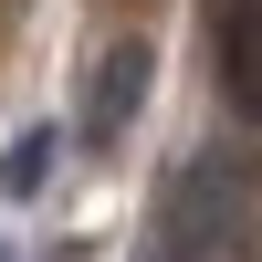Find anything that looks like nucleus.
Here are the masks:
<instances>
[{"label": "nucleus", "mask_w": 262, "mask_h": 262, "mask_svg": "<svg viewBox=\"0 0 262 262\" xmlns=\"http://www.w3.org/2000/svg\"><path fill=\"white\" fill-rule=\"evenodd\" d=\"M221 84L242 116H262V0H221Z\"/></svg>", "instance_id": "nucleus-3"}, {"label": "nucleus", "mask_w": 262, "mask_h": 262, "mask_svg": "<svg viewBox=\"0 0 262 262\" xmlns=\"http://www.w3.org/2000/svg\"><path fill=\"white\" fill-rule=\"evenodd\" d=\"M53 262H74V252H53Z\"/></svg>", "instance_id": "nucleus-5"}, {"label": "nucleus", "mask_w": 262, "mask_h": 262, "mask_svg": "<svg viewBox=\"0 0 262 262\" xmlns=\"http://www.w3.org/2000/svg\"><path fill=\"white\" fill-rule=\"evenodd\" d=\"M0 262H11V252H0Z\"/></svg>", "instance_id": "nucleus-6"}, {"label": "nucleus", "mask_w": 262, "mask_h": 262, "mask_svg": "<svg viewBox=\"0 0 262 262\" xmlns=\"http://www.w3.org/2000/svg\"><path fill=\"white\" fill-rule=\"evenodd\" d=\"M147 63H158L147 42H116V53L95 63V84H84V137H95V147H116L126 126H137V105H147Z\"/></svg>", "instance_id": "nucleus-2"}, {"label": "nucleus", "mask_w": 262, "mask_h": 262, "mask_svg": "<svg viewBox=\"0 0 262 262\" xmlns=\"http://www.w3.org/2000/svg\"><path fill=\"white\" fill-rule=\"evenodd\" d=\"M42 179H53V126H21V137L0 147V189H11V200H32Z\"/></svg>", "instance_id": "nucleus-4"}, {"label": "nucleus", "mask_w": 262, "mask_h": 262, "mask_svg": "<svg viewBox=\"0 0 262 262\" xmlns=\"http://www.w3.org/2000/svg\"><path fill=\"white\" fill-rule=\"evenodd\" d=\"M252 210V158L242 147H200V158L168 179L158 200V231H147V262H221L231 231Z\"/></svg>", "instance_id": "nucleus-1"}]
</instances>
